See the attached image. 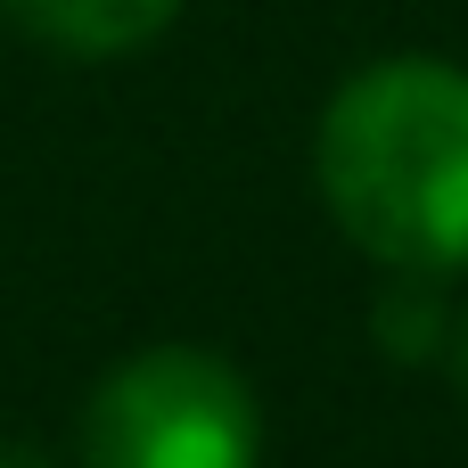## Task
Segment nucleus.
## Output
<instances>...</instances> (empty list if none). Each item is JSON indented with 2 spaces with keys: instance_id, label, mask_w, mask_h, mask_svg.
Instances as JSON below:
<instances>
[{
  "instance_id": "obj_5",
  "label": "nucleus",
  "mask_w": 468,
  "mask_h": 468,
  "mask_svg": "<svg viewBox=\"0 0 468 468\" xmlns=\"http://www.w3.org/2000/svg\"><path fill=\"white\" fill-rule=\"evenodd\" d=\"M444 354H452V387H461V403H468V313L452 321V337H444Z\"/></svg>"
},
{
  "instance_id": "obj_3",
  "label": "nucleus",
  "mask_w": 468,
  "mask_h": 468,
  "mask_svg": "<svg viewBox=\"0 0 468 468\" xmlns=\"http://www.w3.org/2000/svg\"><path fill=\"white\" fill-rule=\"evenodd\" d=\"M0 16H8L25 41L58 49V58L99 66V58L148 49V41L181 16V0H0Z\"/></svg>"
},
{
  "instance_id": "obj_4",
  "label": "nucleus",
  "mask_w": 468,
  "mask_h": 468,
  "mask_svg": "<svg viewBox=\"0 0 468 468\" xmlns=\"http://www.w3.org/2000/svg\"><path fill=\"white\" fill-rule=\"evenodd\" d=\"M411 288H395L387 304H378V321H387V346L395 354H436L452 329H444V313H436V288L420 280V271H403Z\"/></svg>"
},
{
  "instance_id": "obj_6",
  "label": "nucleus",
  "mask_w": 468,
  "mask_h": 468,
  "mask_svg": "<svg viewBox=\"0 0 468 468\" xmlns=\"http://www.w3.org/2000/svg\"><path fill=\"white\" fill-rule=\"evenodd\" d=\"M0 468H49V461H41L33 444H0Z\"/></svg>"
},
{
  "instance_id": "obj_2",
  "label": "nucleus",
  "mask_w": 468,
  "mask_h": 468,
  "mask_svg": "<svg viewBox=\"0 0 468 468\" xmlns=\"http://www.w3.org/2000/svg\"><path fill=\"white\" fill-rule=\"evenodd\" d=\"M263 411L206 346H148L115 362L82 411V468H255Z\"/></svg>"
},
{
  "instance_id": "obj_1",
  "label": "nucleus",
  "mask_w": 468,
  "mask_h": 468,
  "mask_svg": "<svg viewBox=\"0 0 468 468\" xmlns=\"http://www.w3.org/2000/svg\"><path fill=\"white\" fill-rule=\"evenodd\" d=\"M329 222L387 271L468 263V74L444 58H378L337 82L313 140Z\"/></svg>"
}]
</instances>
